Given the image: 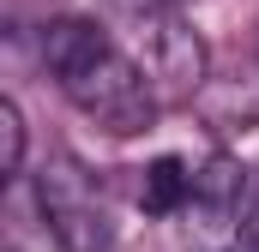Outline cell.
<instances>
[{"instance_id":"obj_6","label":"cell","mask_w":259,"mask_h":252,"mask_svg":"<svg viewBox=\"0 0 259 252\" xmlns=\"http://www.w3.org/2000/svg\"><path fill=\"white\" fill-rule=\"evenodd\" d=\"M0 174H24V114L18 102H0Z\"/></svg>"},{"instance_id":"obj_7","label":"cell","mask_w":259,"mask_h":252,"mask_svg":"<svg viewBox=\"0 0 259 252\" xmlns=\"http://www.w3.org/2000/svg\"><path fill=\"white\" fill-rule=\"evenodd\" d=\"M241 234L259 252V168H247V222H241Z\"/></svg>"},{"instance_id":"obj_4","label":"cell","mask_w":259,"mask_h":252,"mask_svg":"<svg viewBox=\"0 0 259 252\" xmlns=\"http://www.w3.org/2000/svg\"><path fill=\"white\" fill-rule=\"evenodd\" d=\"M133 24H139V30H133V42H139V72L151 78L157 102H187V96H199L205 78H211L205 36H199L181 12H145V18H133Z\"/></svg>"},{"instance_id":"obj_5","label":"cell","mask_w":259,"mask_h":252,"mask_svg":"<svg viewBox=\"0 0 259 252\" xmlns=\"http://www.w3.org/2000/svg\"><path fill=\"white\" fill-rule=\"evenodd\" d=\"M187 192H193V168L181 156H157V162L139 168V204H145V216H181Z\"/></svg>"},{"instance_id":"obj_8","label":"cell","mask_w":259,"mask_h":252,"mask_svg":"<svg viewBox=\"0 0 259 252\" xmlns=\"http://www.w3.org/2000/svg\"><path fill=\"white\" fill-rule=\"evenodd\" d=\"M109 6H121L127 18H145V12H175V0H109Z\"/></svg>"},{"instance_id":"obj_2","label":"cell","mask_w":259,"mask_h":252,"mask_svg":"<svg viewBox=\"0 0 259 252\" xmlns=\"http://www.w3.org/2000/svg\"><path fill=\"white\" fill-rule=\"evenodd\" d=\"M36 210L49 222V234L61 240V252H115V222L103 186L72 162V156H49L36 174Z\"/></svg>"},{"instance_id":"obj_1","label":"cell","mask_w":259,"mask_h":252,"mask_svg":"<svg viewBox=\"0 0 259 252\" xmlns=\"http://www.w3.org/2000/svg\"><path fill=\"white\" fill-rule=\"evenodd\" d=\"M36 54L49 66V78L61 84V96L84 120H97L115 138L151 132L163 102H157L151 78L139 72V60L115 48V36L97 18H49L36 30Z\"/></svg>"},{"instance_id":"obj_3","label":"cell","mask_w":259,"mask_h":252,"mask_svg":"<svg viewBox=\"0 0 259 252\" xmlns=\"http://www.w3.org/2000/svg\"><path fill=\"white\" fill-rule=\"evenodd\" d=\"M181 222V240L187 252H235L247 246L241 222H247V168L235 156H205L193 168V192H187V210L175 216Z\"/></svg>"}]
</instances>
